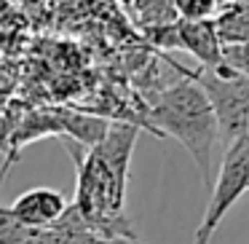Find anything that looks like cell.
Wrapping results in <instances>:
<instances>
[{
    "instance_id": "1",
    "label": "cell",
    "mask_w": 249,
    "mask_h": 244,
    "mask_svg": "<svg viewBox=\"0 0 249 244\" xmlns=\"http://www.w3.org/2000/svg\"><path fill=\"white\" fill-rule=\"evenodd\" d=\"M140 137L137 124L113 121L97 145L81 150V145L67 142L75 161V199L72 206L86 220V225L107 242H137L129 217L124 215L126 180L134 142Z\"/></svg>"
},
{
    "instance_id": "2",
    "label": "cell",
    "mask_w": 249,
    "mask_h": 244,
    "mask_svg": "<svg viewBox=\"0 0 249 244\" xmlns=\"http://www.w3.org/2000/svg\"><path fill=\"white\" fill-rule=\"evenodd\" d=\"M179 75L169 86L158 89L156 97H150V129L158 137H172L177 140L190 158L196 161L206 188H212V156L220 142L214 110H212L206 94L201 86L188 75L190 70L177 67Z\"/></svg>"
},
{
    "instance_id": "3",
    "label": "cell",
    "mask_w": 249,
    "mask_h": 244,
    "mask_svg": "<svg viewBox=\"0 0 249 244\" xmlns=\"http://www.w3.org/2000/svg\"><path fill=\"white\" fill-rule=\"evenodd\" d=\"M201 92L206 94L212 110H214L217 131L225 145L233 140L247 137L249 121V73H238L228 65L217 70H190L188 73Z\"/></svg>"
},
{
    "instance_id": "4",
    "label": "cell",
    "mask_w": 249,
    "mask_h": 244,
    "mask_svg": "<svg viewBox=\"0 0 249 244\" xmlns=\"http://www.w3.org/2000/svg\"><path fill=\"white\" fill-rule=\"evenodd\" d=\"M249 190V140H233L225 145V156H222V167L217 180H212L209 188V204H206L204 220L196 228L193 244H209L212 233L222 223V217L231 212V206Z\"/></svg>"
},
{
    "instance_id": "5",
    "label": "cell",
    "mask_w": 249,
    "mask_h": 244,
    "mask_svg": "<svg viewBox=\"0 0 249 244\" xmlns=\"http://www.w3.org/2000/svg\"><path fill=\"white\" fill-rule=\"evenodd\" d=\"M67 196L62 190L54 188H30L24 193H19L14 199V204L8 206L11 215L22 223L24 228H51L67 209Z\"/></svg>"
},
{
    "instance_id": "6",
    "label": "cell",
    "mask_w": 249,
    "mask_h": 244,
    "mask_svg": "<svg viewBox=\"0 0 249 244\" xmlns=\"http://www.w3.org/2000/svg\"><path fill=\"white\" fill-rule=\"evenodd\" d=\"M174 46L185 49L201 62V70H217L222 65V43L217 35V22H179L174 24Z\"/></svg>"
},
{
    "instance_id": "7",
    "label": "cell",
    "mask_w": 249,
    "mask_h": 244,
    "mask_svg": "<svg viewBox=\"0 0 249 244\" xmlns=\"http://www.w3.org/2000/svg\"><path fill=\"white\" fill-rule=\"evenodd\" d=\"M179 22H206L220 11V0H172Z\"/></svg>"
},
{
    "instance_id": "8",
    "label": "cell",
    "mask_w": 249,
    "mask_h": 244,
    "mask_svg": "<svg viewBox=\"0 0 249 244\" xmlns=\"http://www.w3.org/2000/svg\"><path fill=\"white\" fill-rule=\"evenodd\" d=\"M220 3H241V0H220Z\"/></svg>"
},
{
    "instance_id": "9",
    "label": "cell",
    "mask_w": 249,
    "mask_h": 244,
    "mask_svg": "<svg viewBox=\"0 0 249 244\" xmlns=\"http://www.w3.org/2000/svg\"><path fill=\"white\" fill-rule=\"evenodd\" d=\"M121 3H124V6H131V3H134V0H121Z\"/></svg>"
}]
</instances>
